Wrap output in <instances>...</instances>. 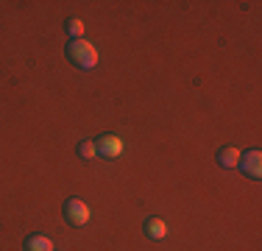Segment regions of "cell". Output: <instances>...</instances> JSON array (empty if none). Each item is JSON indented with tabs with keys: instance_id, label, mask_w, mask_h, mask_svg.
I'll use <instances>...</instances> for the list:
<instances>
[{
	"instance_id": "3957f363",
	"label": "cell",
	"mask_w": 262,
	"mask_h": 251,
	"mask_svg": "<svg viewBox=\"0 0 262 251\" xmlns=\"http://www.w3.org/2000/svg\"><path fill=\"white\" fill-rule=\"evenodd\" d=\"M123 140L117 134H101L95 140V151H98V156L101 159H117V156L123 154Z\"/></svg>"
},
{
	"instance_id": "52a82bcc",
	"label": "cell",
	"mask_w": 262,
	"mask_h": 251,
	"mask_svg": "<svg viewBox=\"0 0 262 251\" xmlns=\"http://www.w3.org/2000/svg\"><path fill=\"white\" fill-rule=\"evenodd\" d=\"M26 251H53V240L48 235H31L26 240Z\"/></svg>"
},
{
	"instance_id": "7a4b0ae2",
	"label": "cell",
	"mask_w": 262,
	"mask_h": 251,
	"mask_svg": "<svg viewBox=\"0 0 262 251\" xmlns=\"http://www.w3.org/2000/svg\"><path fill=\"white\" fill-rule=\"evenodd\" d=\"M61 215H64V221L70 226H84L86 221H90V204L81 201V198H67Z\"/></svg>"
},
{
	"instance_id": "5b68a950",
	"label": "cell",
	"mask_w": 262,
	"mask_h": 251,
	"mask_svg": "<svg viewBox=\"0 0 262 251\" xmlns=\"http://www.w3.org/2000/svg\"><path fill=\"white\" fill-rule=\"evenodd\" d=\"M142 229H145V235L151 237V240H165V237H167V223L162 221V218H157V215L148 218Z\"/></svg>"
},
{
	"instance_id": "6da1fadb",
	"label": "cell",
	"mask_w": 262,
	"mask_h": 251,
	"mask_svg": "<svg viewBox=\"0 0 262 251\" xmlns=\"http://www.w3.org/2000/svg\"><path fill=\"white\" fill-rule=\"evenodd\" d=\"M64 53H67V59H70L78 70H95V65H98V48L92 45V42H86L84 36H81V39H70V42H67Z\"/></svg>"
},
{
	"instance_id": "277c9868",
	"label": "cell",
	"mask_w": 262,
	"mask_h": 251,
	"mask_svg": "<svg viewBox=\"0 0 262 251\" xmlns=\"http://www.w3.org/2000/svg\"><path fill=\"white\" fill-rule=\"evenodd\" d=\"M237 168H240L248 179H259V176H262V151L251 148V151H246V154H240Z\"/></svg>"
},
{
	"instance_id": "9c48e42d",
	"label": "cell",
	"mask_w": 262,
	"mask_h": 251,
	"mask_svg": "<svg viewBox=\"0 0 262 251\" xmlns=\"http://www.w3.org/2000/svg\"><path fill=\"white\" fill-rule=\"evenodd\" d=\"M64 28H67V34H70L73 39H81V34H84V23H81L78 17H70V20L64 23Z\"/></svg>"
},
{
	"instance_id": "8992f818",
	"label": "cell",
	"mask_w": 262,
	"mask_h": 251,
	"mask_svg": "<svg viewBox=\"0 0 262 251\" xmlns=\"http://www.w3.org/2000/svg\"><path fill=\"white\" fill-rule=\"evenodd\" d=\"M240 154H243V151L234 148V145L221 148V151H217V165H221V168H237V162H240Z\"/></svg>"
},
{
	"instance_id": "ba28073f",
	"label": "cell",
	"mask_w": 262,
	"mask_h": 251,
	"mask_svg": "<svg viewBox=\"0 0 262 251\" xmlns=\"http://www.w3.org/2000/svg\"><path fill=\"white\" fill-rule=\"evenodd\" d=\"M78 156H81V159H95V156H98L95 140H81L78 142Z\"/></svg>"
}]
</instances>
